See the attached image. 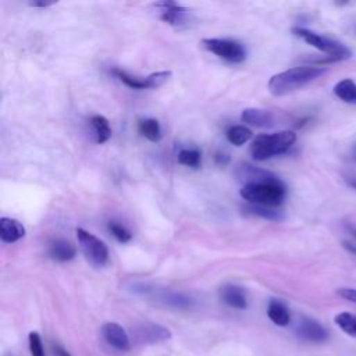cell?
<instances>
[{
  "label": "cell",
  "instance_id": "cell-28",
  "mask_svg": "<svg viewBox=\"0 0 356 356\" xmlns=\"http://www.w3.org/2000/svg\"><path fill=\"white\" fill-rule=\"evenodd\" d=\"M337 293L341 298H343V299H346L349 302H355L356 303V289L355 288H339L337 291Z\"/></svg>",
  "mask_w": 356,
  "mask_h": 356
},
{
  "label": "cell",
  "instance_id": "cell-27",
  "mask_svg": "<svg viewBox=\"0 0 356 356\" xmlns=\"http://www.w3.org/2000/svg\"><path fill=\"white\" fill-rule=\"evenodd\" d=\"M28 345H29V353L31 356H44L42 338L36 331L29 332L28 335Z\"/></svg>",
  "mask_w": 356,
  "mask_h": 356
},
{
  "label": "cell",
  "instance_id": "cell-25",
  "mask_svg": "<svg viewBox=\"0 0 356 356\" xmlns=\"http://www.w3.org/2000/svg\"><path fill=\"white\" fill-rule=\"evenodd\" d=\"M171 78V71H157L147 76H145V86L146 89H156L164 85Z\"/></svg>",
  "mask_w": 356,
  "mask_h": 356
},
{
  "label": "cell",
  "instance_id": "cell-16",
  "mask_svg": "<svg viewBox=\"0 0 356 356\" xmlns=\"http://www.w3.org/2000/svg\"><path fill=\"white\" fill-rule=\"evenodd\" d=\"M334 95L349 104H356V82L350 78H345L335 83Z\"/></svg>",
  "mask_w": 356,
  "mask_h": 356
},
{
  "label": "cell",
  "instance_id": "cell-4",
  "mask_svg": "<svg viewBox=\"0 0 356 356\" xmlns=\"http://www.w3.org/2000/svg\"><path fill=\"white\" fill-rule=\"evenodd\" d=\"M292 32L299 36L300 39H303L307 44L316 47L317 50L323 51L327 54V58L324 63H332V61H341V60H346L352 56V51L341 42L334 40L331 38L323 36L314 31L306 29V28H300V26H295L292 29Z\"/></svg>",
  "mask_w": 356,
  "mask_h": 356
},
{
  "label": "cell",
  "instance_id": "cell-26",
  "mask_svg": "<svg viewBox=\"0 0 356 356\" xmlns=\"http://www.w3.org/2000/svg\"><path fill=\"white\" fill-rule=\"evenodd\" d=\"M107 228H108V231L113 234V236H114L118 242L125 243V242L131 241V238H132L131 232H129L124 225H121V224H118V222H115V221H110V222L107 224Z\"/></svg>",
  "mask_w": 356,
  "mask_h": 356
},
{
  "label": "cell",
  "instance_id": "cell-30",
  "mask_svg": "<svg viewBox=\"0 0 356 356\" xmlns=\"http://www.w3.org/2000/svg\"><path fill=\"white\" fill-rule=\"evenodd\" d=\"M343 248H345L349 253H352L353 256H356V243L349 242V241H345V242H343Z\"/></svg>",
  "mask_w": 356,
  "mask_h": 356
},
{
  "label": "cell",
  "instance_id": "cell-11",
  "mask_svg": "<svg viewBox=\"0 0 356 356\" xmlns=\"http://www.w3.org/2000/svg\"><path fill=\"white\" fill-rule=\"evenodd\" d=\"M24 236L25 228L18 220L10 217L0 218V238L4 243H14Z\"/></svg>",
  "mask_w": 356,
  "mask_h": 356
},
{
  "label": "cell",
  "instance_id": "cell-35",
  "mask_svg": "<svg viewBox=\"0 0 356 356\" xmlns=\"http://www.w3.org/2000/svg\"><path fill=\"white\" fill-rule=\"evenodd\" d=\"M6 356H13V355H10V353H8V355H6Z\"/></svg>",
  "mask_w": 356,
  "mask_h": 356
},
{
  "label": "cell",
  "instance_id": "cell-10",
  "mask_svg": "<svg viewBox=\"0 0 356 356\" xmlns=\"http://www.w3.org/2000/svg\"><path fill=\"white\" fill-rule=\"evenodd\" d=\"M154 7L160 8V18L170 25L178 26L186 21V17H188L186 8L178 6L174 1H160V3H156Z\"/></svg>",
  "mask_w": 356,
  "mask_h": 356
},
{
  "label": "cell",
  "instance_id": "cell-17",
  "mask_svg": "<svg viewBox=\"0 0 356 356\" xmlns=\"http://www.w3.org/2000/svg\"><path fill=\"white\" fill-rule=\"evenodd\" d=\"M139 134L150 142H159L161 139V128L154 118H142L138 122Z\"/></svg>",
  "mask_w": 356,
  "mask_h": 356
},
{
  "label": "cell",
  "instance_id": "cell-15",
  "mask_svg": "<svg viewBox=\"0 0 356 356\" xmlns=\"http://www.w3.org/2000/svg\"><path fill=\"white\" fill-rule=\"evenodd\" d=\"M267 316L275 325H280V327H286L291 321V313L288 307L282 302L275 299L270 300L267 306Z\"/></svg>",
  "mask_w": 356,
  "mask_h": 356
},
{
  "label": "cell",
  "instance_id": "cell-14",
  "mask_svg": "<svg viewBox=\"0 0 356 356\" xmlns=\"http://www.w3.org/2000/svg\"><path fill=\"white\" fill-rule=\"evenodd\" d=\"M75 246L64 239H56L49 245V256L57 261H68L75 257Z\"/></svg>",
  "mask_w": 356,
  "mask_h": 356
},
{
  "label": "cell",
  "instance_id": "cell-6",
  "mask_svg": "<svg viewBox=\"0 0 356 356\" xmlns=\"http://www.w3.org/2000/svg\"><path fill=\"white\" fill-rule=\"evenodd\" d=\"M202 44L209 51L214 53L220 58H224L229 63H241L246 58V50L243 46L232 39H221V38H209L203 39Z\"/></svg>",
  "mask_w": 356,
  "mask_h": 356
},
{
  "label": "cell",
  "instance_id": "cell-13",
  "mask_svg": "<svg viewBox=\"0 0 356 356\" xmlns=\"http://www.w3.org/2000/svg\"><path fill=\"white\" fill-rule=\"evenodd\" d=\"M241 120L245 124L264 128L273 125V115L267 110L261 108H245L241 114Z\"/></svg>",
  "mask_w": 356,
  "mask_h": 356
},
{
  "label": "cell",
  "instance_id": "cell-7",
  "mask_svg": "<svg viewBox=\"0 0 356 356\" xmlns=\"http://www.w3.org/2000/svg\"><path fill=\"white\" fill-rule=\"evenodd\" d=\"M132 337L138 343H157L168 341L171 338V331L161 324L145 323L132 328Z\"/></svg>",
  "mask_w": 356,
  "mask_h": 356
},
{
  "label": "cell",
  "instance_id": "cell-32",
  "mask_svg": "<svg viewBox=\"0 0 356 356\" xmlns=\"http://www.w3.org/2000/svg\"><path fill=\"white\" fill-rule=\"evenodd\" d=\"M54 353H56L57 356H71V355H70L64 348H61V346H56Z\"/></svg>",
  "mask_w": 356,
  "mask_h": 356
},
{
  "label": "cell",
  "instance_id": "cell-23",
  "mask_svg": "<svg viewBox=\"0 0 356 356\" xmlns=\"http://www.w3.org/2000/svg\"><path fill=\"white\" fill-rule=\"evenodd\" d=\"M200 161L202 156L197 149H182L178 153V163L182 165L197 168L200 165Z\"/></svg>",
  "mask_w": 356,
  "mask_h": 356
},
{
  "label": "cell",
  "instance_id": "cell-31",
  "mask_svg": "<svg viewBox=\"0 0 356 356\" xmlns=\"http://www.w3.org/2000/svg\"><path fill=\"white\" fill-rule=\"evenodd\" d=\"M53 4H54V1H32V3H29L31 7H42V8L53 6Z\"/></svg>",
  "mask_w": 356,
  "mask_h": 356
},
{
  "label": "cell",
  "instance_id": "cell-12",
  "mask_svg": "<svg viewBox=\"0 0 356 356\" xmlns=\"http://www.w3.org/2000/svg\"><path fill=\"white\" fill-rule=\"evenodd\" d=\"M221 299L225 305H228L229 307L238 309V310H243L248 307V298H246V292L243 288L238 286V285H232L228 284L225 286L221 288Z\"/></svg>",
  "mask_w": 356,
  "mask_h": 356
},
{
  "label": "cell",
  "instance_id": "cell-22",
  "mask_svg": "<svg viewBox=\"0 0 356 356\" xmlns=\"http://www.w3.org/2000/svg\"><path fill=\"white\" fill-rule=\"evenodd\" d=\"M246 213L253 214V216H259L264 220H270V221H280L282 220V214L281 211L274 210V207H266V206H259V204H250L246 209Z\"/></svg>",
  "mask_w": 356,
  "mask_h": 356
},
{
  "label": "cell",
  "instance_id": "cell-2",
  "mask_svg": "<svg viewBox=\"0 0 356 356\" xmlns=\"http://www.w3.org/2000/svg\"><path fill=\"white\" fill-rule=\"evenodd\" d=\"M239 193L250 204L277 207L285 200L286 189L278 177H273L263 182L245 184Z\"/></svg>",
  "mask_w": 356,
  "mask_h": 356
},
{
  "label": "cell",
  "instance_id": "cell-34",
  "mask_svg": "<svg viewBox=\"0 0 356 356\" xmlns=\"http://www.w3.org/2000/svg\"><path fill=\"white\" fill-rule=\"evenodd\" d=\"M352 157H353V160L356 161V143H355L353 147H352Z\"/></svg>",
  "mask_w": 356,
  "mask_h": 356
},
{
  "label": "cell",
  "instance_id": "cell-18",
  "mask_svg": "<svg viewBox=\"0 0 356 356\" xmlns=\"http://www.w3.org/2000/svg\"><path fill=\"white\" fill-rule=\"evenodd\" d=\"M90 125L95 132V140L97 143H104L111 136V128L108 125V121L103 115H93L90 118Z\"/></svg>",
  "mask_w": 356,
  "mask_h": 356
},
{
  "label": "cell",
  "instance_id": "cell-33",
  "mask_svg": "<svg viewBox=\"0 0 356 356\" xmlns=\"http://www.w3.org/2000/svg\"><path fill=\"white\" fill-rule=\"evenodd\" d=\"M348 229H349L350 234L356 238V227H355V225H348Z\"/></svg>",
  "mask_w": 356,
  "mask_h": 356
},
{
  "label": "cell",
  "instance_id": "cell-5",
  "mask_svg": "<svg viewBox=\"0 0 356 356\" xmlns=\"http://www.w3.org/2000/svg\"><path fill=\"white\" fill-rule=\"evenodd\" d=\"M76 236H78L81 250L93 266L102 267L107 263L108 249L102 239H99L97 236H95L93 234L82 228H76Z\"/></svg>",
  "mask_w": 356,
  "mask_h": 356
},
{
  "label": "cell",
  "instance_id": "cell-8",
  "mask_svg": "<svg viewBox=\"0 0 356 356\" xmlns=\"http://www.w3.org/2000/svg\"><path fill=\"white\" fill-rule=\"evenodd\" d=\"M102 335L104 341L117 350L127 352L131 349V338L127 331L117 323H104L102 325Z\"/></svg>",
  "mask_w": 356,
  "mask_h": 356
},
{
  "label": "cell",
  "instance_id": "cell-19",
  "mask_svg": "<svg viewBox=\"0 0 356 356\" xmlns=\"http://www.w3.org/2000/svg\"><path fill=\"white\" fill-rule=\"evenodd\" d=\"M157 298L164 305L179 307V309H186L193 305V299L191 296H186L184 293H177V292H163Z\"/></svg>",
  "mask_w": 356,
  "mask_h": 356
},
{
  "label": "cell",
  "instance_id": "cell-3",
  "mask_svg": "<svg viewBox=\"0 0 356 356\" xmlns=\"http://www.w3.org/2000/svg\"><path fill=\"white\" fill-rule=\"evenodd\" d=\"M296 140L293 131H280L274 134L257 135L250 146L252 157L257 161H264L270 157L288 152Z\"/></svg>",
  "mask_w": 356,
  "mask_h": 356
},
{
  "label": "cell",
  "instance_id": "cell-24",
  "mask_svg": "<svg viewBox=\"0 0 356 356\" xmlns=\"http://www.w3.org/2000/svg\"><path fill=\"white\" fill-rule=\"evenodd\" d=\"M113 74L122 82L125 83L128 88L131 89H146L145 86V79L143 78H136V76H132L129 74H127L125 71L122 70H118V68H114L113 70Z\"/></svg>",
  "mask_w": 356,
  "mask_h": 356
},
{
  "label": "cell",
  "instance_id": "cell-21",
  "mask_svg": "<svg viewBox=\"0 0 356 356\" xmlns=\"http://www.w3.org/2000/svg\"><path fill=\"white\" fill-rule=\"evenodd\" d=\"M227 139L235 146H242L252 138V131L243 125H234L227 131Z\"/></svg>",
  "mask_w": 356,
  "mask_h": 356
},
{
  "label": "cell",
  "instance_id": "cell-20",
  "mask_svg": "<svg viewBox=\"0 0 356 356\" xmlns=\"http://www.w3.org/2000/svg\"><path fill=\"white\" fill-rule=\"evenodd\" d=\"M334 321L345 334L356 338V314L349 312H342L334 317Z\"/></svg>",
  "mask_w": 356,
  "mask_h": 356
},
{
  "label": "cell",
  "instance_id": "cell-9",
  "mask_svg": "<svg viewBox=\"0 0 356 356\" xmlns=\"http://www.w3.org/2000/svg\"><path fill=\"white\" fill-rule=\"evenodd\" d=\"M296 334L299 338L313 343L324 342L328 338V332L324 328V325H321L317 320L310 317H302L299 320L296 325Z\"/></svg>",
  "mask_w": 356,
  "mask_h": 356
},
{
  "label": "cell",
  "instance_id": "cell-29",
  "mask_svg": "<svg viewBox=\"0 0 356 356\" xmlns=\"http://www.w3.org/2000/svg\"><path fill=\"white\" fill-rule=\"evenodd\" d=\"M216 161H217L218 164L225 165V164L229 161V157H228L225 153H217V154H216Z\"/></svg>",
  "mask_w": 356,
  "mask_h": 356
},
{
  "label": "cell",
  "instance_id": "cell-1",
  "mask_svg": "<svg viewBox=\"0 0 356 356\" xmlns=\"http://www.w3.org/2000/svg\"><path fill=\"white\" fill-rule=\"evenodd\" d=\"M324 67L299 65L273 75L268 81V90L273 96H284L292 93L305 85L316 81L325 74Z\"/></svg>",
  "mask_w": 356,
  "mask_h": 356
}]
</instances>
